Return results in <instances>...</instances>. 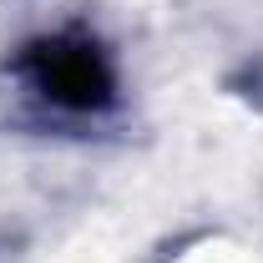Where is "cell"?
Returning a JSON list of instances; mask_svg holds the SVG:
<instances>
[{
    "label": "cell",
    "mask_w": 263,
    "mask_h": 263,
    "mask_svg": "<svg viewBox=\"0 0 263 263\" xmlns=\"http://www.w3.org/2000/svg\"><path fill=\"white\" fill-rule=\"evenodd\" d=\"M35 81H41V91L51 101L76 106V111L101 106L111 97V66L101 61V51L86 46V41H51L35 56Z\"/></svg>",
    "instance_id": "obj_1"
}]
</instances>
